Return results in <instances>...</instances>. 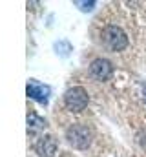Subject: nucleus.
Returning a JSON list of instances; mask_svg holds the SVG:
<instances>
[{"instance_id":"1","label":"nucleus","mask_w":146,"mask_h":157,"mask_svg":"<svg viewBox=\"0 0 146 157\" xmlns=\"http://www.w3.org/2000/svg\"><path fill=\"white\" fill-rule=\"evenodd\" d=\"M102 42L111 51H122L128 46V37L119 26H106L102 29Z\"/></svg>"},{"instance_id":"2","label":"nucleus","mask_w":146,"mask_h":157,"mask_svg":"<svg viewBox=\"0 0 146 157\" xmlns=\"http://www.w3.org/2000/svg\"><path fill=\"white\" fill-rule=\"evenodd\" d=\"M66 137H68V143L73 148L84 150L91 143V130L86 124H71L66 132Z\"/></svg>"},{"instance_id":"3","label":"nucleus","mask_w":146,"mask_h":157,"mask_svg":"<svg viewBox=\"0 0 146 157\" xmlns=\"http://www.w3.org/2000/svg\"><path fill=\"white\" fill-rule=\"evenodd\" d=\"M64 104L71 112L84 110L88 106V91L84 88H80V86H75L71 90H68L66 95H64Z\"/></svg>"},{"instance_id":"4","label":"nucleus","mask_w":146,"mask_h":157,"mask_svg":"<svg viewBox=\"0 0 146 157\" xmlns=\"http://www.w3.org/2000/svg\"><path fill=\"white\" fill-rule=\"evenodd\" d=\"M90 73H91V77H95L97 80H106L113 73V66L106 59H95L91 62V66H90Z\"/></svg>"},{"instance_id":"5","label":"nucleus","mask_w":146,"mask_h":157,"mask_svg":"<svg viewBox=\"0 0 146 157\" xmlns=\"http://www.w3.org/2000/svg\"><path fill=\"white\" fill-rule=\"evenodd\" d=\"M26 91H28V97L38 101L40 104H48V97H49V88L48 86H44L36 80H29Z\"/></svg>"},{"instance_id":"6","label":"nucleus","mask_w":146,"mask_h":157,"mask_svg":"<svg viewBox=\"0 0 146 157\" xmlns=\"http://www.w3.org/2000/svg\"><path fill=\"white\" fill-rule=\"evenodd\" d=\"M35 150L40 157H53L57 152V139L53 135H44L35 144Z\"/></svg>"},{"instance_id":"7","label":"nucleus","mask_w":146,"mask_h":157,"mask_svg":"<svg viewBox=\"0 0 146 157\" xmlns=\"http://www.w3.org/2000/svg\"><path fill=\"white\" fill-rule=\"evenodd\" d=\"M46 126V121L44 119H40L36 113H29L28 115V128H44Z\"/></svg>"},{"instance_id":"8","label":"nucleus","mask_w":146,"mask_h":157,"mask_svg":"<svg viewBox=\"0 0 146 157\" xmlns=\"http://www.w3.org/2000/svg\"><path fill=\"white\" fill-rule=\"evenodd\" d=\"M77 4H79V6H82V7H80L82 11H90V9L95 6V2H77Z\"/></svg>"},{"instance_id":"9","label":"nucleus","mask_w":146,"mask_h":157,"mask_svg":"<svg viewBox=\"0 0 146 157\" xmlns=\"http://www.w3.org/2000/svg\"><path fill=\"white\" fill-rule=\"evenodd\" d=\"M144 91H146V86H144Z\"/></svg>"}]
</instances>
